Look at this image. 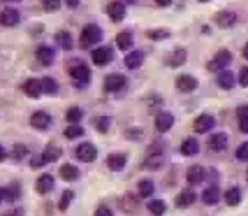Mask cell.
<instances>
[{
    "mask_svg": "<svg viewBox=\"0 0 248 216\" xmlns=\"http://www.w3.org/2000/svg\"><path fill=\"white\" fill-rule=\"evenodd\" d=\"M195 200H197L195 191H184V193H179V198H176V205L179 207H190Z\"/></svg>",
    "mask_w": 248,
    "mask_h": 216,
    "instance_id": "cell-24",
    "label": "cell"
},
{
    "mask_svg": "<svg viewBox=\"0 0 248 216\" xmlns=\"http://www.w3.org/2000/svg\"><path fill=\"white\" fill-rule=\"evenodd\" d=\"M176 88L184 91V93H190V91L197 88V79H195L193 75H181L179 79H176Z\"/></svg>",
    "mask_w": 248,
    "mask_h": 216,
    "instance_id": "cell-13",
    "label": "cell"
},
{
    "mask_svg": "<svg viewBox=\"0 0 248 216\" xmlns=\"http://www.w3.org/2000/svg\"><path fill=\"white\" fill-rule=\"evenodd\" d=\"M19 19H21V17H19V12L12 10V7H7V10L0 12V23H2V26H16Z\"/></svg>",
    "mask_w": 248,
    "mask_h": 216,
    "instance_id": "cell-17",
    "label": "cell"
},
{
    "mask_svg": "<svg viewBox=\"0 0 248 216\" xmlns=\"http://www.w3.org/2000/svg\"><path fill=\"white\" fill-rule=\"evenodd\" d=\"M149 212H151L153 216H162L165 214V202H162V200H151V202H149Z\"/></svg>",
    "mask_w": 248,
    "mask_h": 216,
    "instance_id": "cell-38",
    "label": "cell"
},
{
    "mask_svg": "<svg viewBox=\"0 0 248 216\" xmlns=\"http://www.w3.org/2000/svg\"><path fill=\"white\" fill-rule=\"evenodd\" d=\"M26 147H23V144H16V147H14V151H12V158H14V161H21L23 156H26Z\"/></svg>",
    "mask_w": 248,
    "mask_h": 216,
    "instance_id": "cell-41",
    "label": "cell"
},
{
    "mask_svg": "<svg viewBox=\"0 0 248 216\" xmlns=\"http://www.w3.org/2000/svg\"><path fill=\"white\" fill-rule=\"evenodd\" d=\"M61 177H63L65 182H75L77 177H79V167H75L72 163H65L63 167H61Z\"/></svg>",
    "mask_w": 248,
    "mask_h": 216,
    "instance_id": "cell-21",
    "label": "cell"
},
{
    "mask_svg": "<svg viewBox=\"0 0 248 216\" xmlns=\"http://www.w3.org/2000/svg\"><path fill=\"white\" fill-rule=\"evenodd\" d=\"M218 84H220V88H227V91H230V88L237 84V79H234V75H232V72L223 70V72L218 75Z\"/></svg>",
    "mask_w": 248,
    "mask_h": 216,
    "instance_id": "cell-22",
    "label": "cell"
},
{
    "mask_svg": "<svg viewBox=\"0 0 248 216\" xmlns=\"http://www.w3.org/2000/svg\"><path fill=\"white\" fill-rule=\"evenodd\" d=\"M5 198H7V200H16V198H19V186L14 184V186L10 188V191L5 188Z\"/></svg>",
    "mask_w": 248,
    "mask_h": 216,
    "instance_id": "cell-43",
    "label": "cell"
},
{
    "mask_svg": "<svg viewBox=\"0 0 248 216\" xmlns=\"http://www.w3.org/2000/svg\"><path fill=\"white\" fill-rule=\"evenodd\" d=\"M84 135V130L79 123H70V128H65V137L67 140H77V137H81Z\"/></svg>",
    "mask_w": 248,
    "mask_h": 216,
    "instance_id": "cell-33",
    "label": "cell"
},
{
    "mask_svg": "<svg viewBox=\"0 0 248 216\" xmlns=\"http://www.w3.org/2000/svg\"><path fill=\"white\" fill-rule=\"evenodd\" d=\"M23 93H26V96H31V98H40L44 93L42 82H40V79H28V82L23 84Z\"/></svg>",
    "mask_w": 248,
    "mask_h": 216,
    "instance_id": "cell-14",
    "label": "cell"
},
{
    "mask_svg": "<svg viewBox=\"0 0 248 216\" xmlns=\"http://www.w3.org/2000/svg\"><path fill=\"white\" fill-rule=\"evenodd\" d=\"M225 202L230 207H237L239 202H241V191H239L237 186H234V188H230V191L225 193Z\"/></svg>",
    "mask_w": 248,
    "mask_h": 216,
    "instance_id": "cell-28",
    "label": "cell"
},
{
    "mask_svg": "<svg viewBox=\"0 0 248 216\" xmlns=\"http://www.w3.org/2000/svg\"><path fill=\"white\" fill-rule=\"evenodd\" d=\"M230 61H232V54L223 49V51H218V54L209 61V65H206V67H209L211 72H223V70H225V65H230Z\"/></svg>",
    "mask_w": 248,
    "mask_h": 216,
    "instance_id": "cell-3",
    "label": "cell"
},
{
    "mask_svg": "<svg viewBox=\"0 0 248 216\" xmlns=\"http://www.w3.org/2000/svg\"><path fill=\"white\" fill-rule=\"evenodd\" d=\"M35 188H37V193H49V191L54 188V177H51V174H42V177L37 179Z\"/></svg>",
    "mask_w": 248,
    "mask_h": 216,
    "instance_id": "cell-19",
    "label": "cell"
},
{
    "mask_svg": "<svg viewBox=\"0 0 248 216\" xmlns=\"http://www.w3.org/2000/svg\"><path fill=\"white\" fill-rule=\"evenodd\" d=\"M95 216H114V212L109 209V207H105V205H100L95 209Z\"/></svg>",
    "mask_w": 248,
    "mask_h": 216,
    "instance_id": "cell-46",
    "label": "cell"
},
{
    "mask_svg": "<svg viewBox=\"0 0 248 216\" xmlns=\"http://www.w3.org/2000/svg\"><path fill=\"white\" fill-rule=\"evenodd\" d=\"M37 58H40V63L51 65L54 63V49H51V47H40V49H37Z\"/></svg>",
    "mask_w": 248,
    "mask_h": 216,
    "instance_id": "cell-23",
    "label": "cell"
},
{
    "mask_svg": "<svg viewBox=\"0 0 248 216\" xmlns=\"http://www.w3.org/2000/svg\"><path fill=\"white\" fill-rule=\"evenodd\" d=\"M149 37H151V40H167V37H170V31H167V28H158V31H149Z\"/></svg>",
    "mask_w": 248,
    "mask_h": 216,
    "instance_id": "cell-39",
    "label": "cell"
},
{
    "mask_svg": "<svg viewBox=\"0 0 248 216\" xmlns=\"http://www.w3.org/2000/svg\"><path fill=\"white\" fill-rule=\"evenodd\" d=\"M172 126H174V114L172 112H158V114H155V130L165 133V130H170Z\"/></svg>",
    "mask_w": 248,
    "mask_h": 216,
    "instance_id": "cell-7",
    "label": "cell"
},
{
    "mask_svg": "<svg viewBox=\"0 0 248 216\" xmlns=\"http://www.w3.org/2000/svg\"><path fill=\"white\" fill-rule=\"evenodd\" d=\"M56 42L61 44L63 49H72V37H70V33H67V31H58V33H56Z\"/></svg>",
    "mask_w": 248,
    "mask_h": 216,
    "instance_id": "cell-30",
    "label": "cell"
},
{
    "mask_svg": "<svg viewBox=\"0 0 248 216\" xmlns=\"http://www.w3.org/2000/svg\"><path fill=\"white\" fill-rule=\"evenodd\" d=\"M144 63V54L141 51H132V54L125 56V65H128L130 70H135V67H140Z\"/></svg>",
    "mask_w": 248,
    "mask_h": 216,
    "instance_id": "cell-25",
    "label": "cell"
},
{
    "mask_svg": "<svg viewBox=\"0 0 248 216\" xmlns=\"http://www.w3.org/2000/svg\"><path fill=\"white\" fill-rule=\"evenodd\" d=\"M72 200H75V193H72V191H65V193L61 195V200H58V209H61V212H65V209L70 207V202H72Z\"/></svg>",
    "mask_w": 248,
    "mask_h": 216,
    "instance_id": "cell-37",
    "label": "cell"
},
{
    "mask_svg": "<svg viewBox=\"0 0 248 216\" xmlns=\"http://www.w3.org/2000/svg\"><path fill=\"white\" fill-rule=\"evenodd\" d=\"M105 88H107L109 93H119V91H123L125 88V77L123 75H107V79H105Z\"/></svg>",
    "mask_w": 248,
    "mask_h": 216,
    "instance_id": "cell-5",
    "label": "cell"
},
{
    "mask_svg": "<svg viewBox=\"0 0 248 216\" xmlns=\"http://www.w3.org/2000/svg\"><path fill=\"white\" fill-rule=\"evenodd\" d=\"M5 156H7V151H5V149H2V147H0V163L5 161Z\"/></svg>",
    "mask_w": 248,
    "mask_h": 216,
    "instance_id": "cell-52",
    "label": "cell"
},
{
    "mask_svg": "<svg viewBox=\"0 0 248 216\" xmlns=\"http://www.w3.org/2000/svg\"><path fill=\"white\" fill-rule=\"evenodd\" d=\"M61 149H56V147H49V149H46V151L42 153V161L44 163H51V161H58V158H61Z\"/></svg>",
    "mask_w": 248,
    "mask_h": 216,
    "instance_id": "cell-34",
    "label": "cell"
},
{
    "mask_svg": "<svg viewBox=\"0 0 248 216\" xmlns=\"http://www.w3.org/2000/svg\"><path fill=\"white\" fill-rule=\"evenodd\" d=\"M100 37H102V31H100V26L91 23V26H86V28L81 31V47H93V44L100 42Z\"/></svg>",
    "mask_w": 248,
    "mask_h": 216,
    "instance_id": "cell-2",
    "label": "cell"
},
{
    "mask_svg": "<svg viewBox=\"0 0 248 216\" xmlns=\"http://www.w3.org/2000/svg\"><path fill=\"white\" fill-rule=\"evenodd\" d=\"M42 5H44V10L54 12V10H58V5H61V0H42Z\"/></svg>",
    "mask_w": 248,
    "mask_h": 216,
    "instance_id": "cell-44",
    "label": "cell"
},
{
    "mask_svg": "<svg viewBox=\"0 0 248 216\" xmlns=\"http://www.w3.org/2000/svg\"><path fill=\"white\" fill-rule=\"evenodd\" d=\"M91 58H93V63L95 65H107L111 63V49L109 47H97V49H93V54H91Z\"/></svg>",
    "mask_w": 248,
    "mask_h": 216,
    "instance_id": "cell-6",
    "label": "cell"
},
{
    "mask_svg": "<svg viewBox=\"0 0 248 216\" xmlns=\"http://www.w3.org/2000/svg\"><path fill=\"white\" fill-rule=\"evenodd\" d=\"M75 156L81 163H93L97 158V149L91 144V142H84V144H79V147L75 149Z\"/></svg>",
    "mask_w": 248,
    "mask_h": 216,
    "instance_id": "cell-4",
    "label": "cell"
},
{
    "mask_svg": "<svg viewBox=\"0 0 248 216\" xmlns=\"http://www.w3.org/2000/svg\"><path fill=\"white\" fill-rule=\"evenodd\" d=\"M186 177H188V182H190L193 186L200 184V182L204 179V167H202V165H193V167L188 170V174H186Z\"/></svg>",
    "mask_w": 248,
    "mask_h": 216,
    "instance_id": "cell-20",
    "label": "cell"
},
{
    "mask_svg": "<svg viewBox=\"0 0 248 216\" xmlns=\"http://www.w3.org/2000/svg\"><path fill=\"white\" fill-rule=\"evenodd\" d=\"M31 126L32 128H40V130L49 128V126H51V116H49L46 112H35L31 116Z\"/></svg>",
    "mask_w": 248,
    "mask_h": 216,
    "instance_id": "cell-12",
    "label": "cell"
},
{
    "mask_svg": "<svg viewBox=\"0 0 248 216\" xmlns=\"http://www.w3.org/2000/svg\"><path fill=\"white\" fill-rule=\"evenodd\" d=\"M137 186H140V188H137V191H140V195H144V198H149V195L153 193V188H155V184H153L151 179H141Z\"/></svg>",
    "mask_w": 248,
    "mask_h": 216,
    "instance_id": "cell-32",
    "label": "cell"
},
{
    "mask_svg": "<svg viewBox=\"0 0 248 216\" xmlns=\"http://www.w3.org/2000/svg\"><path fill=\"white\" fill-rule=\"evenodd\" d=\"M244 56H246V58H248V44H246V47H244Z\"/></svg>",
    "mask_w": 248,
    "mask_h": 216,
    "instance_id": "cell-54",
    "label": "cell"
},
{
    "mask_svg": "<svg viewBox=\"0 0 248 216\" xmlns=\"http://www.w3.org/2000/svg\"><path fill=\"white\" fill-rule=\"evenodd\" d=\"M200 151V144H197V140H184V144H181V153L184 156H195V153Z\"/></svg>",
    "mask_w": 248,
    "mask_h": 216,
    "instance_id": "cell-26",
    "label": "cell"
},
{
    "mask_svg": "<svg viewBox=\"0 0 248 216\" xmlns=\"http://www.w3.org/2000/svg\"><path fill=\"white\" fill-rule=\"evenodd\" d=\"M218 200H220V191H218V186H209L204 193H202V202H204V205H216Z\"/></svg>",
    "mask_w": 248,
    "mask_h": 216,
    "instance_id": "cell-18",
    "label": "cell"
},
{
    "mask_svg": "<svg viewBox=\"0 0 248 216\" xmlns=\"http://www.w3.org/2000/svg\"><path fill=\"white\" fill-rule=\"evenodd\" d=\"M116 44H119V49L128 51L130 47H132V35H130L128 31H125V33H119V37H116Z\"/></svg>",
    "mask_w": 248,
    "mask_h": 216,
    "instance_id": "cell-29",
    "label": "cell"
},
{
    "mask_svg": "<svg viewBox=\"0 0 248 216\" xmlns=\"http://www.w3.org/2000/svg\"><path fill=\"white\" fill-rule=\"evenodd\" d=\"M125 137H128V140H140V137H141V130L140 128H128Z\"/></svg>",
    "mask_w": 248,
    "mask_h": 216,
    "instance_id": "cell-45",
    "label": "cell"
},
{
    "mask_svg": "<svg viewBox=\"0 0 248 216\" xmlns=\"http://www.w3.org/2000/svg\"><path fill=\"white\" fill-rule=\"evenodd\" d=\"M214 126H216V119H214L211 114H200V116L195 119V130H197V133H209Z\"/></svg>",
    "mask_w": 248,
    "mask_h": 216,
    "instance_id": "cell-8",
    "label": "cell"
},
{
    "mask_svg": "<svg viewBox=\"0 0 248 216\" xmlns=\"http://www.w3.org/2000/svg\"><path fill=\"white\" fill-rule=\"evenodd\" d=\"M237 158H239V161H248V142H244V144H239V149H237Z\"/></svg>",
    "mask_w": 248,
    "mask_h": 216,
    "instance_id": "cell-42",
    "label": "cell"
},
{
    "mask_svg": "<svg viewBox=\"0 0 248 216\" xmlns=\"http://www.w3.org/2000/svg\"><path fill=\"white\" fill-rule=\"evenodd\" d=\"M160 165H162V149L160 147H158V149L151 147V153H149V158L144 163V167H146V170H158Z\"/></svg>",
    "mask_w": 248,
    "mask_h": 216,
    "instance_id": "cell-10",
    "label": "cell"
},
{
    "mask_svg": "<svg viewBox=\"0 0 248 216\" xmlns=\"http://www.w3.org/2000/svg\"><path fill=\"white\" fill-rule=\"evenodd\" d=\"M155 2H158L160 7H167V5H172V0H155Z\"/></svg>",
    "mask_w": 248,
    "mask_h": 216,
    "instance_id": "cell-50",
    "label": "cell"
},
{
    "mask_svg": "<svg viewBox=\"0 0 248 216\" xmlns=\"http://www.w3.org/2000/svg\"><path fill=\"white\" fill-rule=\"evenodd\" d=\"M70 75L75 79L77 84H86L88 77H91V70H88L86 63H81V61H72L70 63Z\"/></svg>",
    "mask_w": 248,
    "mask_h": 216,
    "instance_id": "cell-1",
    "label": "cell"
},
{
    "mask_svg": "<svg viewBox=\"0 0 248 216\" xmlns=\"http://www.w3.org/2000/svg\"><path fill=\"white\" fill-rule=\"evenodd\" d=\"M239 84H241V86H248V67H244V70L239 72Z\"/></svg>",
    "mask_w": 248,
    "mask_h": 216,
    "instance_id": "cell-47",
    "label": "cell"
},
{
    "mask_svg": "<svg viewBox=\"0 0 248 216\" xmlns=\"http://www.w3.org/2000/svg\"><path fill=\"white\" fill-rule=\"evenodd\" d=\"M107 14H109V19L121 21V19L125 17V5H123L121 0H114V2H109L107 5Z\"/></svg>",
    "mask_w": 248,
    "mask_h": 216,
    "instance_id": "cell-11",
    "label": "cell"
},
{
    "mask_svg": "<svg viewBox=\"0 0 248 216\" xmlns=\"http://www.w3.org/2000/svg\"><path fill=\"white\" fill-rule=\"evenodd\" d=\"M5 216H23V209H21V207H16V209H12V212H7Z\"/></svg>",
    "mask_w": 248,
    "mask_h": 216,
    "instance_id": "cell-49",
    "label": "cell"
},
{
    "mask_svg": "<svg viewBox=\"0 0 248 216\" xmlns=\"http://www.w3.org/2000/svg\"><path fill=\"white\" fill-rule=\"evenodd\" d=\"M31 165H32V167H42V165H44L42 156H37V158H32V161H31Z\"/></svg>",
    "mask_w": 248,
    "mask_h": 216,
    "instance_id": "cell-48",
    "label": "cell"
},
{
    "mask_svg": "<svg viewBox=\"0 0 248 216\" xmlns=\"http://www.w3.org/2000/svg\"><path fill=\"white\" fill-rule=\"evenodd\" d=\"M200 2H206V0H200Z\"/></svg>",
    "mask_w": 248,
    "mask_h": 216,
    "instance_id": "cell-55",
    "label": "cell"
},
{
    "mask_svg": "<svg viewBox=\"0 0 248 216\" xmlns=\"http://www.w3.org/2000/svg\"><path fill=\"white\" fill-rule=\"evenodd\" d=\"M81 119H84V112H81V107H70V109H67V121H70V123H79Z\"/></svg>",
    "mask_w": 248,
    "mask_h": 216,
    "instance_id": "cell-36",
    "label": "cell"
},
{
    "mask_svg": "<svg viewBox=\"0 0 248 216\" xmlns=\"http://www.w3.org/2000/svg\"><path fill=\"white\" fill-rule=\"evenodd\" d=\"M234 23H237V14L234 12H218L216 14V26H220V28H230Z\"/></svg>",
    "mask_w": 248,
    "mask_h": 216,
    "instance_id": "cell-16",
    "label": "cell"
},
{
    "mask_svg": "<svg viewBox=\"0 0 248 216\" xmlns=\"http://www.w3.org/2000/svg\"><path fill=\"white\" fill-rule=\"evenodd\" d=\"M209 149H211V151H216V153L225 151L227 149V135L225 133H216V135H211V137H209Z\"/></svg>",
    "mask_w": 248,
    "mask_h": 216,
    "instance_id": "cell-9",
    "label": "cell"
},
{
    "mask_svg": "<svg viewBox=\"0 0 248 216\" xmlns=\"http://www.w3.org/2000/svg\"><path fill=\"white\" fill-rule=\"evenodd\" d=\"M2 200H5V188H0V205H2Z\"/></svg>",
    "mask_w": 248,
    "mask_h": 216,
    "instance_id": "cell-53",
    "label": "cell"
},
{
    "mask_svg": "<svg viewBox=\"0 0 248 216\" xmlns=\"http://www.w3.org/2000/svg\"><path fill=\"white\" fill-rule=\"evenodd\" d=\"M125 163H128L125 153H111V156L107 158V167L109 170H114V172H121V170L125 167Z\"/></svg>",
    "mask_w": 248,
    "mask_h": 216,
    "instance_id": "cell-15",
    "label": "cell"
},
{
    "mask_svg": "<svg viewBox=\"0 0 248 216\" xmlns=\"http://www.w3.org/2000/svg\"><path fill=\"white\" fill-rule=\"evenodd\" d=\"M246 179H248V172H246Z\"/></svg>",
    "mask_w": 248,
    "mask_h": 216,
    "instance_id": "cell-56",
    "label": "cell"
},
{
    "mask_svg": "<svg viewBox=\"0 0 248 216\" xmlns=\"http://www.w3.org/2000/svg\"><path fill=\"white\" fill-rule=\"evenodd\" d=\"M95 128L100 130V133H107V130H109V119H107V116H97V119H95Z\"/></svg>",
    "mask_w": 248,
    "mask_h": 216,
    "instance_id": "cell-40",
    "label": "cell"
},
{
    "mask_svg": "<svg viewBox=\"0 0 248 216\" xmlns=\"http://www.w3.org/2000/svg\"><path fill=\"white\" fill-rule=\"evenodd\" d=\"M65 2H67L70 7H77V5H79V0H65Z\"/></svg>",
    "mask_w": 248,
    "mask_h": 216,
    "instance_id": "cell-51",
    "label": "cell"
},
{
    "mask_svg": "<svg viewBox=\"0 0 248 216\" xmlns=\"http://www.w3.org/2000/svg\"><path fill=\"white\" fill-rule=\"evenodd\" d=\"M237 116H239V130H241V133H248V107L246 105L239 107Z\"/></svg>",
    "mask_w": 248,
    "mask_h": 216,
    "instance_id": "cell-31",
    "label": "cell"
},
{
    "mask_svg": "<svg viewBox=\"0 0 248 216\" xmlns=\"http://www.w3.org/2000/svg\"><path fill=\"white\" fill-rule=\"evenodd\" d=\"M181 63H186V49H176V51L167 58V65H170V67H179Z\"/></svg>",
    "mask_w": 248,
    "mask_h": 216,
    "instance_id": "cell-27",
    "label": "cell"
},
{
    "mask_svg": "<svg viewBox=\"0 0 248 216\" xmlns=\"http://www.w3.org/2000/svg\"><path fill=\"white\" fill-rule=\"evenodd\" d=\"M42 91L44 93H49V96H54L56 91H58V84H56L51 77H44L42 79Z\"/></svg>",
    "mask_w": 248,
    "mask_h": 216,
    "instance_id": "cell-35",
    "label": "cell"
}]
</instances>
